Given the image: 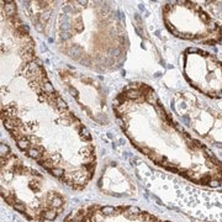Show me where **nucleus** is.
I'll use <instances>...</instances> for the list:
<instances>
[{"instance_id":"f257e3e1","label":"nucleus","mask_w":222,"mask_h":222,"mask_svg":"<svg viewBox=\"0 0 222 222\" xmlns=\"http://www.w3.org/2000/svg\"><path fill=\"white\" fill-rule=\"evenodd\" d=\"M35 50L1 64L4 127L24 153L50 174L81 190L95 170V149L85 126L53 88Z\"/></svg>"},{"instance_id":"39448f33","label":"nucleus","mask_w":222,"mask_h":222,"mask_svg":"<svg viewBox=\"0 0 222 222\" xmlns=\"http://www.w3.org/2000/svg\"><path fill=\"white\" fill-rule=\"evenodd\" d=\"M184 111V110H183ZM189 127L198 135L202 136L211 143L222 147V115L210 109L205 102H194L192 96V112L184 111L179 114Z\"/></svg>"},{"instance_id":"7ed1b4c3","label":"nucleus","mask_w":222,"mask_h":222,"mask_svg":"<svg viewBox=\"0 0 222 222\" xmlns=\"http://www.w3.org/2000/svg\"><path fill=\"white\" fill-rule=\"evenodd\" d=\"M162 14L166 28L176 37L202 44H215L222 41L220 25L195 3L166 4Z\"/></svg>"},{"instance_id":"f03ea898","label":"nucleus","mask_w":222,"mask_h":222,"mask_svg":"<svg viewBox=\"0 0 222 222\" xmlns=\"http://www.w3.org/2000/svg\"><path fill=\"white\" fill-rule=\"evenodd\" d=\"M3 199L28 220L53 221L65 205V199L54 189L46 186V179L5 146L1 149Z\"/></svg>"},{"instance_id":"20e7f679","label":"nucleus","mask_w":222,"mask_h":222,"mask_svg":"<svg viewBox=\"0 0 222 222\" xmlns=\"http://www.w3.org/2000/svg\"><path fill=\"white\" fill-rule=\"evenodd\" d=\"M185 78L200 92L210 98H222V63L212 54L196 48L184 52Z\"/></svg>"}]
</instances>
